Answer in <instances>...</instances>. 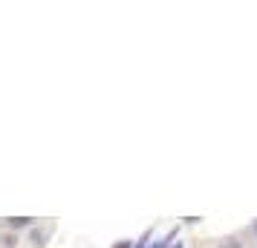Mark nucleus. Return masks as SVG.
I'll return each mask as SVG.
<instances>
[{
    "label": "nucleus",
    "instance_id": "obj_4",
    "mask_svg": "<svg viewBox=\"0 0 257 248\" xmlns=\"http://www.w3.org/2000/svg\"><path fill=\"white\" fill-rule=\"evenodd\" d=\"M113 248H133V242H130V239H118Z\"/></svg>",
    "mask_w": 257,
    "mask_h": 248
},
{
    "label": "nucleus",
    "instance_id": "obj_2",
    "mask_svg": "<svg viewBox=\"0 0 257 248\" xmlns=\"http://www.w3.org/2000/svg\"><path fill=\"white\" fill-rule=\"evenodd\" d=\"M32 242H35V245H44V234H41V231H32Z\"/></svg>",
    "mask_w": 257,
    "mask_h": 248
},
{
    "label": "nucleus",
    "instance_id": "obj_6",
    "mask_svg": "<svg viewBox=\"0 0 257 248\" xmlns=\"http://www.w3.org/2000/svg\"><path fill=\"white\" fill-rule=\"evenodd\" d=\"M151 248H168V245H165V242H159V245H151Z\"/></svg>",
    "mask_w": 257,
    "mask_h": 248
},
{
    "label": "nucleus",
    "instance_id": "obj_7",
    "mask_svg": "<svg viewBox=\"0 0 257 248\" xmlns=\"http://www.w3.org/2000/svg\"><path fill=\"white\" fill-rule=\"evenodd\" d=\"M174 248H185V245H182V242H176V245H174Z\"/></svg>",
    "mask_w": 257,
    "mask_h": 248
},
{
    "label": "nucleus",
    "instance_id": "obj_1",
    "mask_svg": "<svg viewBox=\"0 0 257 248\" xmlns=\"http://www.w3.org/2000/svg\"><path fill=\"white\" fill-rule=\"evenodd\" d=\"M9 225H12V228H26V225H32V216H12Z\"/></svg>",
    "mask_w": 257,
    "mask_h": 248
},
{
    "label": "nucleus",
    "instance_id": "obj_3",
    "mask_svg": "<svg viewBox=\"0 0 257 248\" xmlns=\"http://www.w3.org/2000/svg\"><path fill=\"white\" fill-rule=\"evenodd\" d=\"M148 236H151V231H148V234H145L139 242H136V248H151V245H148Z\"/></svg>",
    "mask_w": 257,
    "mask_h": 248
},
{
    "label": "nucleus",
    "instance_id": "obj_5",
    "mask_svg": "<svg viewBox=\"0 0 257 248\" xmlns=\"http://www.w3.org/2000/svg\"><path fill=\"white\" fill-rule=\"evenodd\" d=\"M222 248H240V242H237V239H228V242H225Z\"/></svg>",
    "mask_w": 257,
    "mask_h": 248
},
{
    "label": "nucleus",
    "instance_id": "obj_8",
    "mask_svg": "<svg viewBox=\"0 0 257 248\" xmlns=\"http://www.w3.org/2000/svg\"><path fill=\"white\" fill-rule=\"evenodd\" d=\"M254 234H257V222H254Z\"/></svg>",
    "mask_w": 257,
    "mask_h": 248
}]
</instances>
